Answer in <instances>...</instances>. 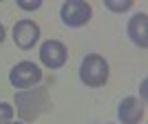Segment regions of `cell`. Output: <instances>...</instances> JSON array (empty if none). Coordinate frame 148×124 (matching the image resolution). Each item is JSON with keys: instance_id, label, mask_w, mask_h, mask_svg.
<instances>
[{"instance_id": "6da1fadb", "label": "cell", "mask_w": 148, "mask_h": 124, "mask_svg": "<svg viewBox=\"0 0 148 124\" xmlns=\"http://www.w3.org/2000/svg\"><path fill=\"white\" fill-rule=\"evenodd\" d=\"M51 109L49 89L44 87H31V91H18L16 93V111L25 122H33L42 113Z\"/></svg>"}, {"instance_id": "7a4b0ae2", "label": "cell", "mask_w": 148, "mask_h": 124, "mask_svg": "<svg viewBox=\"0 0 148 124\" xmlns=\"http://www.w3.org/2000/svg\"><path fill=\"white\" fill-rule=\"evenodd\" d=\"M108 73H111L108 62L99 53H88L80 64V80H82V84H86L91 89L104 87L108 82Z\"/></svg>"}, {"instance_id": "3957f363", "label": "cell", "mask_w": 148, "mask_h": 124, "mask_svg": "<svg viewBox=\"0 0 148 124\" xmlns=\"http://www.w3.org/2000/svg\"><path fill=\"white\" fill-rule=\"evenodd\" d=\"M40 80H42V69L36 62H29V60L18 62L9 71V82H11V87L16 91H25V89L36 87Z\"/></svg>"}, {"instance_id": "277c9868", "label": "cell", "mask_w": 148, "mask_h": 124, "mask_svg": "<svg viewBox=\"0 0 148 124\" xmlns=\"http://www.w3.org/2000/svg\"><path fill=\"white\" fill-rule=\"evenodd\" d=\"M93 16V9L86 0H66L60 7V18L66 27H84Z\"/></svg>"}, {"instance_id": "5b68a950", "label": "cell", "mask_w": 148, "mask_h": 124, "mask_svg": "<svg viewBox=\"0 0 148 124\" xmlns=\"http://www.w3.org/2000/svg\"><path fill=\"white\" fill-rule=\"evenodd\" d=\"M38 40H40V27L33 22V20L25 18V20H18L16 27H13V42L16 47L22 51L36 47Z\"/></svg>"}, {"instance_id": "8992f818", "label": "cell", "mask_w": 148, "mask_h": 124, "mask_svg": "<svg viewBox=\"0 0 148 124\" xmlns=\"http://www.w3.org/2000/svg\"><path fill=\"white\" fill-rule=\"evenodd\" d=\"M66 47L60 40H44L40 44V62L49 69H60L66 64Z\"/></svg>"}, {"instance_id": "52a82bcc", "label": "cell", "mask_w": 148, "mask_h": 124, "mask_svg": "<svg viewBox=\"0 0 148 124\" xmlns=\"http://www.w3.org/2000/svg\"><path fill=\"white\" fill-rule=\"evenodd\" d=\"M146 115V106L144 102H139L137 98L128 95V98H124L117 106V118L122 120V124H139Z\"/></svg>"}, {"instance_id": "ba28073f", "label": "cell", "mask_w": 148, "mask_h": 124, "mask_svg": "<svg viewBox=\"0 0 148 124\" xmlns=\"http://www.w3.org/2000/svg\"><path fill=\"white\" fill-rule=\"evenodd\" d=\"M126 33H128L130 42L135 47L146 49L148 47V16L146 13H135L126 25Z\"/></svg>"}, {"instance_id": "9c48e42d", "label": "cell", "mask_w": 148, "mask_h": 124, "mask_svg": "<svg viewBox=\"0 0 148 124\" xmlns=\"http://www.w3.org/2000/svg\"><path fill=\"white\" fill-rule=\"evenodd\" d=\"M104 7L113 13H124L133 7V0H104Z\"/></svg>"}, {"instance_id": "30bf717a", "label": "cell", "mask_w": 148, "mask_h": 124, "mask_svg": "<svg viewBox=\"0 0 148 124\" xmlns=\"http://www.w3.org/2000/svg\"><path fill=\"white\" fill-rule=\"evenodd\" d=\"M13 120V106L9 102H0V124H11Z\"/></svg>"}, {"instance_id": "8fae6325", "label": "cell", "mask_w": 148, "mask_h": 124, "mask_svg": "<svg viewBox=\"0 0 148 124\" xmlns=\"http://www.w3.org/2000/svg\"><path fill=\"white\" fill-rule=\"evenodd\" d=\"M16 5L25 11H36V9L42 7V0H16Z\"/></svg>"}, {"instance_id": "7c38bea8", "label": "cell", "mask_w": 148, "mask_h": 124, "mask_svg": "<svg viewBox=\"0 0 148 124\" xmlns=\"http://www.w3.org/2000/svg\"><path fill=\"white\" fill-rule=\"evenodd\" d=\"M5 36H7V29H5V25H0V44H2V40H5Z\"/></svg>"}, {"instance_id": "4fadbf2b", "label": "cell", "mask_w": 148, "mask_h": 124, "mask_svg": "<svg viewBox=\"0 0 148 124\" xmlns=\"http://www.w3.org/2000/svg\"><path fill=\"white\" fill-rule=\"evenodd\" d=\"M142 100H146V80L142 82Z\"/></svg>"}, {"instance_id": "5bb4252c", "label": "cell", "mask_w": 148, "mask_h": 124, "mask_svg": "<svg viewBox=\"0 0 148 124\" xmlns=\"http://www.w3.org/2000/svg\"><path fill=\"white\" fill-rule=\"evenodd\" d=\"M11 124H25V122H11Z\"/></svg>"}]
</instances>
